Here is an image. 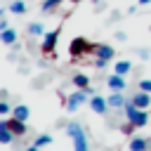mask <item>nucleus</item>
Listing matches in <instances>:
<instances>
[{
  "label": "nucleus",
  "mask_w": 151,
  "mask_h": 151,
  "mask_svg": "<svg viewBox=\"0 0 151 151\" xmlns=\"http://www.w3.org/2000/svg\"><path fill=\"white\" fill-rule=\"evenodd\" d=\"M66 132H68V137H71V142H73V151H90V146H87V134H85V130H83L78 123H68V125H66Z\"/></svg>",
  "instance_id": "nucleus-1"
},
{
  "label": "nucleus",
  "mask_w": 151,
  "mask_h": 151,
  "mask_svg": "<svg viewBox=\"0 0 151 151\" xmlns=\"http://www.w3.org/2000/svg\"><path fill=\"white\" fill-rule=\"evenodd\" d=\"M125 116H127V120L134 125V127H144L146 123H149V113H146V109H137L132 101H125Z\"/></svg>",
  "instance_id": "nucleus-2"
},
{
  "label": "nucleus",
  "mask_w": 151,
  "mask_h": 151,
  "mask_svg": "<svg viewBox=\"0 0 151 151\" xmlns=\"http://www.w3.org/2000/svg\"><path fill=\"white\" fill-rule=\"evenodd\" d=\"M92 42H87L85 38H73L71 40V45H68V52H71V57H73V61L76 59H83V57H87L90 52H92Z\"/></svg>",
  "instance_id": "nucleus-3"
},
{
  "label": "nucleus",
  "mask_w": 151,
  "mask_h": 151,
  "mask_svg": "<svg viewBox=\"0 0 151 151\" xmlns=\"http://www.w3.org/2000/svg\"><path fill=\"white\" fill-rule=\"evenodd\" d=\"M57 40H59V28H54V31L45 33V35H42V45H40L42 54H52V52H54V47H57Z\"/></svg>",
  "instance_id": "nucleus-4"
},
{
  "label": "nucleus",
  "mask_w": 151,
  "mask_h": 151,
  "mask_svg": "<svg viewBox=\"0 0 151 151\" xmlns=\"http://www.w3.org/2000/svg\"><path fill=\"white\" fill-rule=\"evenodd\" d=\"M92 52H94V57H97V59H106V61H111V59L116 57L113 47H111V45H106V42H97V45L92 47Z\"/></svg>",
  "instance_id": "nucleus-5"
},
{
  "label": "nucleus",
  "mask_w": 151,
  "mask_h": 151,
  "mask_svg": "<svg viewBox=\"0 0 151 151\" xmlns=\"http://www.w3.org/2000/svg\"><path fill=\"white\" fill-rule=\"evenodd\" d=\"M83 101H85V90H76L73 94H68V99H66V109H68V111H76Z\"/></svg>",
  "instance_id": "nucleus-6"
},
{
  "label": "nucleus",
  "mask_w": 151,
  "mask_h": 151,
  "mask_svg": "<svg viewBox=\"0 0 151 151\" xmlns=\"http://www.w3.org/2000/svg\"><path fill=\"white\" fill-rule=\"evenodd\" d=\"M130 101H132V104H134L137 109H149V106H151V94H149V92H142V90H139L137 94H132V99H130Z\"/></svg>",
  "instance_id": "nucleus-7"
},
{
  "label": "nucleus",
  "mask_w": 151,
  "mask_h": 151,
  "mask_svg": "<svg viewBox=\"0 0 151 151\" xmlns=\"http://www.w3.org/2000/svg\"><path fill=\"white\" fill-rule=\"evenodd\" d=\"M7 127L12 130V134H14V137H24V134H26V120L9 118V120H7Z\"/></svg>",
  "instance_id": "nucleus-8"
},
{
  "label": "nucleus",
  "mask_w": 151,
  "mask_h": 151,
  "mask_svg": "<svg viewBox=\"0 0 151 151\" xmlns=\"http://www.w3.org/2000/svg\"><path fill=\"white\" fill-rule=\"evenodd\" d=\"M90 106H92V111H94V113H106V109H109V101L94 94V97L90 99Z\"/></svg>",
  "instance_id": "nucleus-9"
},
{
  "label": "nucleus",
  "mask_w": 151,
  "mask_h": 151,
  "mask_svg": "<svg viewBox=\"0 0 151 151\" xmlns=\"http://www.w3.org/2000/svg\"><path fill=\"white\" fill-rule=\"evenodd\" d=\"M149 146H151V142L144 139V137H132L130 139V151H146Z\"/></svg>",
  "instance_id": "nucleus-10"
},
{
  "label": "nucleus",
  "mask_w": 151,
  "mask_h": 151,
  "mask_svg": "<svg viewBox=\"0 0 151 151\" xmlns=\"http://www.w3.org/2000/svg\"><path fill=\"white\" fill-rule=\"evenodd\" d=\"M106 83H109V87H111V90H116V92L125 90V80H123V76H118V73H111Z\"/></svg>",
  "instance_id": "nucleus-11"
},
{
  "label": "nucleus",
  "mask_w": 151,
  "mask_h": 151,
  "mask_svg": "<svg viewBox=\"0 0 151 151\" xmlns=\"http://www.w3.org/2000/svg\"><path fill=\"white\" fill-rule=\"evenodd\" d=\"M12 139H14V134L7 127V120H0V144H12Z\"/></svg>",
  "instance_id": "nucleus-12"
},
{
  "label": "nucleus",
  "mask_w": 151,
  "mask_h": 151,
  "mask_svg": "<svg viewBox=\"0 0 151 151\" xmlns=\"http://www.w3.org/2000/svg\"><path fill=\"white\" fill-rule=\"evenodd\" d=\"M0 40H2L5 45H14V42H17V31H12V28L0 31Z\"/></svg>",
  "instance_id": "nucleus-13"
},
{
  "label": "nucleus",
  "mask_w": 151,
  "mask_h": 151,
  "mask_svg": "<svg viewBox=\"0 0 151 151\" xmlns=\"http://www.w3.org/2000/svg\"><path fill=\"white\" fill-rule=\"evenodd\" d=\"M73 85H76L78 90H87V87H90V78H87L85 73H76V76H73Z\"/></svg>",
  "instance_id": "nucleus-14"
},
{
  "label": "nucleus",
  "mask_w": 151,
  "mask_h": 151,
  "mask_svg": "<svg viewBox=\"0 0 151 151\" xmlns=\"http://www.w3.org/2000/svg\"><path fill=\"white\" fill-rule=\"evenodd\" d=\"M130 68H132V64H130V61H116L113 73H118V76H127V73H130Z\"/></svg>",
  "instance_id": "nucleus-15"
},
{
  "label": "nucleus",
  "mask_w": 151,
  "mask_h": 151,
  "mask_svg": "<svg viewBox=\"0 0 151 151\" xmlns=\"http://www.w3.org/2000/svg\"><path fill=\"white\" fill-rule=\"evenodd\" d=\"M9 12H12V14H24V12H26V5H24V0H12V5H9Z\"/></svg>",
  "instance_id": "nucleus-16"
},
{
  "label": "nucleus",
  "mask_w": 151,
  "mask_h": 151,
  "mask_svg": "<svg viewBox=\"0 0 151 151\" xmlns=\"http://www.w3.org/2000/svg\"><path fill=\"white\" fill-rule=\"evenodd\" d=\"M28 33L31 35H45V26L40 21H33V24H28Z\"/></svg>",
  "instance_id": "nucleus-17"
},
{
  "label": "nucleus",
  "mask_w": 151,
  "mask_h": 151,
  "mask_svg": "<svg viewBox=\"0 0 151 151\" xmlns=\"http://www.w3.org/2000/svg\"><path fill=\"white\" fill-rule=\"evenodd\" d=\"M106 101H109V106H113V109H120V106H125V99H123V94H111Z\"/></svg>",
  "instance_id": "nucleus-18"
},
{
  "label": "nucleus",
  "mask_w": 151,
  "mask_h": 151,
  "mask_svg": "<svg viewBox=\"0 0 151 151\" xmlns=\"http://www.w3.org/2000/svg\"><path fill=\"white\" fill-rule=\"evenodd\" d=\"M14 118H19V120H26V118H28V106H24V104L14 106Z\"/></svg>",
  "instance_id": "nucleus-19"
},
{
  "label": "nucleus",
  "mask_w": 151,
  "mask_h": 151,
  "mask_svg": "<svg viewBox=\"0 0 151 151\" xmlns=\"http://www.w3.org/2000/svg\"><path fill=\"white\" fill-rule=\"evenodd\" d=\"M61 2H64V0H45V2H42V12H45V14H47V12H54Z\"/></svg>",
  "instance_id": "nucleus-20"
},
{
  "label": "nucleus",
  "mask_w": 151,
  "mask_h": 151,
  "mask_svg": "<svg viewBox=\"0 0 151 151\" xmlns=\"http://www.w3.org/2000/svg\"><path fill=\"white\" fill-rule=\"evenodd\" d=\"M50 142H52V137H50V134H40V137H35V142H33V144L40 149V146H47Z\"/></svg>",
  "instance_id": "nucleus-21"
},
{
  "label": "nucleus",
  "mask_w": 151,
  "mask_h": 151,
  "mask_svg": "<svg viewBox=\"0 0 151 151\" xmlns=\"http://www.w3.org/2000/svg\"><path fill=\"white\" fill-rule=\"evenodd\" d=\"M134 130H137V127H134V125H132V123H130V120H127V123H125V125H123V127H120V132H123V134H132V132H134Z\"/></svg>",
  "instance_id": "nucleus-22"
},
{
  "label": "nucleus",
  "mask_w": 151,
  "mask_h": 151,
  "mask_svg": "<svg viewBox=\"0 0 151 151\" xmlns=\"http://www.w3.org/2000/svg\"><path fill=\"white\" fill-rule=\"evenodd\" d=\"M139 90H142V92H151V80H149V78L139 80Z\"/></svg>",
  "instance_id": "nucleus-23"
},
{
  "label": "nucleus",
  "mask_w": 151,
  "mask_h": 151,
  "mask_svg": "<svg viewBox=\"0 0 151 151\" xmlns=\"http://www.w3.org/2000/svg\"><path fill=\"white\" fill-rule=\"evenodd\" d=\"M7 111H9V106H7V101H0V116H2V113H7Z\"/></svg>",
  "instance_id": "nucleus-24"
},
{
  "label": "nucleus",
  "mask_w": 151,
  "mask_h": 151,
  "mask_svg": "<svg viewBox=\"0 0 151 151\" xmlns=\"http://www.w3.org/2000/svg\"><path fill=\"white\" fill-rule=\"evenodd\" d=\"M94 66H97V68H104V66H106V59H97Z\"/></svg>",
  "instance_id": "nucleus-25"
},
{
  "label": "nucleus",
  "mask_w": 151,
  "mask_h": 151,
  "mask_svg": "<svg viewBox=\"0 0 151 151\" xmlns=\"http://www.w3.org/2000/svg\"><path fill=\"white\" fill-rule=\"evenodd\" d=\"M5 28H7V21H5V19H0V31H5Z\"/></svg>",
  "instance_id": "nucleus-26"
},
{
  "label": "nucleus",
  "mask_w": 151,
  "mask_h": 151,
  "mask_svg": "<svg viewBox=\"0 0 151 151\" xmlns=\"http://www.w3.org/2000/svg\"><path fill=\"white\" fill-rule=\"evenodd\" d=\"M26 151H38V146H35V144H33V146H28V149H26Z\"/></svg>",
  "instance_id": "nucleus-27"
},
{
  "label": "nucleus",
  "mask_w": 151,
  "mask_h": 151,
  "mask_svg": "<svg viewBox=\"0 0 151 151\" xmlns=\"http://www.w3.org/2000/svg\"><path fill=\"white\" fill-rule=\"evenodd\" d=\"M149 2H151V0H139V5H149Z\"/></svg>",
  "instance_id": "nucleus-28"
},
{
  "label": "nucleus",
  "mask_w": 151,
  "mask_h": 151,
  "mask_svg": "<svg viewBox=\"0 0 151 151\" xmlns=\"http://www.w3.org/2000/svg\"><path fill=\"white\" fill-rule=\"evenodd\" d=\"M68 2H73V5H78V2H83V0H68Z\"/></svg>",
  "instance_id": "nucleus-29"
}]
</instances>
